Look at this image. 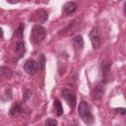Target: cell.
<instances>
[{
	"label": "cell",
	"instance_id": "cell-3",
	"mask_svg": "<svg viewBox=\"0 0 126 126\" xmlns=\"http://www.w3.org/2000/svg\"><path fill=\"white\" fill-rule=\"evenodd\" d=\"M111 66H112V62L110 60H107V59L102 60L99 64V72H100L101 80L104 81L106 84L112 80Z\"/></svg>",
	"mask_w": 126,
	"mask_h": 126
},
{
	"label": "cell",
	"instance_id": "cell-18",
	"mask_svg": "<svg viewBox=\"0 0 126 126\" xmlns=\"http://www.w3.org/2000/svg\"><path fill=\"white\" fill-rule=\"evenodd\" d=\"M32 96V92L30 90H25L24 91V94H23V100L24 101H27L30 99V97Z\"/></svg>",
	"mask_w": 126,
	"mask_h": 126
},
{
	"label": "cell",
	"instance_id": "cell-7",
	"mask_svg": "<svg viewBox=\"0 0 126 126\" xmlns=\"http://www.w3.org/2000/svg\"><path fill=\"white\" fill-rule=\"evenodd\" d=\"M47 19H48V13L44 9L41 8V9H37L33 12L32 17L30 18V21L41 24V23H44Z\"/></svg>",
	"mask_w": 126,
	"mask_h": 126
},
{
	"label": "cell",
	"instance_id": "cell-22",
	"mask_svg": "<svg viewBox=\"0 0 126 126\" xmlns=\"http://www.w3.org/2000/svg\"><path fill=\"white\" fill-rule=\"evenodd\" d=\"M7 2L10 4H17L20 2V0H7Z\"/></svg>",
	"mask_w": 126,
	"mask_h": 126
},
{
	"label": "cell",
	"instance_id": "cell-8",
	"mask_svg": "<svg viewBox=\"0 0 126 126\" xmlns=\"http://www.w3.org/2000/svg\"><path fill=\"white\" fill-rule=\"evenodd\" d=\"M23 68H24V71L27 74H29V75H34L36 73L37 69H38V65H37V63L33 59H29V60H27L25 62Z\"/></svg>",
	"mask_w": 126,
	"mask_h": 126
},
{
	"label": "cell",
	"instance_id": "cell-9",
	"mask_svg": "<svg viewBox=\"0 0 126 126\" xmlns=\"http://www.w3.org/2000/svg\"><path fill=\"white\" fill-rule=\"evenodd\" d=\"M77 4L74 1H68L66 2L62 7V15L63 16H69L74 14L77 11Z\"/></svg>",
	"mask_w": 126,
	"mask_h": 126
},
{
	"label": "cell",
	"instance_id": "cell-6",
	"mask_svg": "<svg viewBox=\"0 0 126 126\" xmlns=\"http://www.w3.org/2000/svg\"><path fill=\"white\" fill-rule=\"evenodd\" d=\"M61 95H62L63 99L71 107V109H73L76 106V104H77V95H76V94L73 90L64 88L61 92Z\"/></svg>",
	"mask_w": 126,
	"mask_h": 126
},
{
	"label": "cell",
	"instance_id": "cell-19",
	"mask_svg": "<svg viewBox=\"0 0 126 126\" xmlns=\"http://www.w3.org/2000/svg\"><path fill=\"white\" fill-rule=\"evenodd\" d=\"M5 97H3L2 99H3V101H5V100H10L11 98H12V90L11 89H8L7 91H6V93H5V95H4Z\"/></svg>",
	"mask_w": 126,
	"mask_h": 126
},
{
	"label": "cell",
	"instance_id": "cell-17",
	"mask_svg": "<svg viewBox=\"0 0 126 126\" xmlns=\"http://www.w3.org/2000/svg\"><path fill=\"white\" fill-rule=\"evenodd\" d=\"M24 30H25V24L24 23H21L18 27V29L15 31L16 32V35L19 39H23V32H24Z\"/></svg>",
	"mask_w": 126,
	"mask_h": 126
},
{
	"label": "cell",
	"instance_id": "cell-12",
	"mask_svg": "<svg viewBox=\"0 0 126 126\" xmlns=\"http://www.w3.org/2000/svg\"><path fill=\"white\" fill-rule=\"evenodd\" d=\"M15 51L17 53V55L19 56V58H22L25 53H26V44H25V41L22 40V39H19L16 44H15Z\"/></svg>",
	"mask_w": 126,
	"mask_h": 126
},
{
	"label": "cell",
	"instance_id": "cell-21",
	"mask_svg": "<svg viewBox=\"0 0 126 126\" xmlns=\"http://www.w3.org/2000/svg\"><path fill=\"white\" fill-rule=\"evenodd\" d=\"M57 124H58L57 121L55 119H53V118H47V120L45 121V125H48V126H50V125H57Z\"/></svg>",
	"mask_w": 126,
	"mask_h": 126
},
{
	"label": "cell",
	"instance_id": "cell-5",
	"mask_svg": "<svg viewBox=\"0 0 126 126\" xmlns=\"http://www.w3.org/2000/svg\"><path fill=\"white\" fill-rule=\"evenodd\" d=\"M105 86H106V83L102 80L97 81L94 84V86L92 89V93H91L92 98L94 100H100L103 97V94L105 93Z\"/></svg>",
	"mask_w": 126,
	"mask_h": 126
},
{
	"label": "cell",
	"instance_id": "cell-10",
	"mask_svg": "<svg viewBox=\"0 0 126 126\" xmlns=\"http://www.w3.org/2000/svg\"><path fill=\"white\" fill-rule=\"evenodd\" d=\"M72 43L75 49L76 54H80L82 52V50L84 49V38L81 34H78L76 36L73 37L72 39Z\"/></svg>",
	"mask_w": 126,
	"mask_h": 126
},
{
	"label": "cell",
	"instance_id": "cell-14",
	"mask_svg": "<svg viewBox=\"0 0 126 126\" xmlns=\"http://www.w3.org/2000/svg\"><path fill=\"white\" fill-rule=\"evenodd\" d=\"M12 70L6 66H1L0 67V76L2 79H10L12 77Z\"/></svg>",
	"mask_w": 126,
	"mask_h": 126
},
{
	"label": "cell",
	"instance_id": "cell-13",
	"mask_svg": "<svg viewBox=\"0 0 126 126\" xmlns=\"http://www.w3.org/2000/svg\"><path fill=\"white\" fill-rule=\"evenodd\" d=\"M23 111H24V109H23V107L21 106L20 103H14L11 106L10 110H9V114L11 116H18V115L22 114Z\"/></svg>",
	"mask_w": 126,
	"mask_h": 126
},
{
	"label": "cell",
	"instance_id": "cell-16",
	"mask_svg": "<svg viewBox=\"0 0 126 126\" xmlns=\"http://www.w3.org/2000/svg\"><path fill=\"white\" fill-rule=\"evenodd\" d=\"M45 62H46V60H45L44 54H42V53L39 54V56H38V61H37V65H38L39 70L44 71V69H45Z\"/></svg>",
	"mask_w": 126,
	"mask_h": 126
},
{
	"label": "cell",
	"instance_id": "cell-20",
	"mask_svg": "<svg viewBox=\"0 0 126 126\" xmlns=\"http://www.w3.org/2000/svg\"><path fill=\"white\" fill-rule=\"evenodd\" d=\"M114 111L118 114H121V115H125L126 114V108L124 107H117V108H114Z\"/></svg>",
	"mask_w": 126,
	"mask_h": 126
},
{
	"label": "cell",
	"instance_id": "cell-23",
	"mask_svg": "<svg viewBox=\"0 0 126 126\" xmlns=\"http://www.w3.org/2000/svg\"><path fill=\"white\" fill-rule=\"evenodd\" d=\"M124 13H125V15H126V2L124 3Z\"/></svg>",
	"mask_w": 126,
	"mask_h": 126
},
{
	"label": "cell",
	"instance_id": "cell-11",
	"mask_svg": "<svg viewBox=\"0 0 126 126\" xmlns=\"http://www.w3.org/2000/svg\"><path fill=\"white\" fill-rule=\"evenodd\" d=\"M77 22H78V20H74V21L70 22L65 29H63V30H61L59 32V35H68L70 33L75 32V31L77 30V27L76 26L78 25V24H76Z\"/></svg>",
	"mask_w": 126,
	"mask_h": 126
},
{
	"label": "cell",
	"instance_id": "cell-15",
	"mask_svg": "<svg viewBox=\"0 0 126 126\" xmlns=\"http://www.w3.org/2000/svg\"><path fill=\"white\" fill-rule=\"evenodd\" d=\"M53 104H54V108H55V112L57 116H61L63 114V107L62 104L60 102V100L58 98H54L53 100Z\"/></svg>",
	"mask_w": 126,
	"mask_h": 126
},
{
	"label": "cell",
	"instance_id": "cell-2",
	"mask_svg": "<svg viewBox=\"0 0 126 126\" xmlns=\"http://www.w3.org/2000/svg\"><path fill=\"white\" fill-rule=\"evenodd\" d=\"M45 36H46V30L42 26L35 25L32 27V32H31V36H30L32 43H33L34 45H37L43 41Z\"/></svg>",
	"mask_w": 126,
	"mask_h": 126
},
{
	"label": "cell",
	"instance_id": "cell-1",
	"mask_svg": "<svg viewBox=\"0 0 126 126\" xmlns=\"http://www.w3.org/2000/svg\"><path fill=\"white\" fill-rule=\"evenodd\" d=\"M78 114L80 118L83 120V122L87 125H92L94 122V117L92 112V109L89 105V103L86 100H82L79 103L78 107Z\"/></svg>",
	"mask_w": 126,
	"mask_h": 126
},
{
	"label": "cell",
	"instance_id": "cell-4",
	"mask_svg": "<svg viewBox=\"0 0 126 126\" xmlns=\"http://www.w3.org/2000/svg\"><path fill=\"white\" fill-rule=\"evenodd\" d=\"M89 37L94 49H97L100 47L102 43V33L99 27H94L90 32Z\"/></svg>",
	"mask_w": 126,
	"mask_h": 126
}]
</instances>
